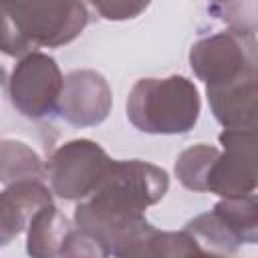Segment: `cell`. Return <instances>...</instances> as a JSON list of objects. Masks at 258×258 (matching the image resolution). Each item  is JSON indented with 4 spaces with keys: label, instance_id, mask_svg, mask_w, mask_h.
I'll return each instance as SVG.
<instances>
[{
    "label": "cell",
    "instance_id": "cell-11",
    "mask_svg": "<svg viewBox=\"0 0 258 258\" xmlns=\"http://www.w3.org/2000/svg\"><path fill=\"white\" fill-rule=\"evenodd\" d=\"M52 204V189L44 181H18L6 185L0 194V220H2V244H10L24 228H28L32 216Z\"/></svg>",
    "mask_w": 258,
    "mask_h": 258
},
{
    "label": "cell",
    "instance_id": "cell-1",
    "mask_svg": "<svg viewBox=\"0 0 258 258\" xmlns=\"http://www.w3.org/2000/svg\"><path fill=\"white\" fill-rule=\"evenodd\" d=\"M167 189L165 169L141 159H113L97 191L75 208V226L101 238L115 256L151 226L143 212Z\"/></svg>",
    "mask_w": 258,
    "mask_h": 258
},
{
    "label": "cell",
    "instance_id": "cell-14",
    "mask_svg": "<svg viewBox=\"0 0 258 258\" xmlns=\"http://www.w3.org/2000/svg\"><path fill=\"white\" fill-rule=\"evenodd\" d=\"M218 157V147L208 143H196L177 155L173 167L175 177L189 191H208V177Z\"/></svg>",
    "mask_w": 258,
    "mask_h": 258
},
{
    "label": "cell",
    "instance_id": "cell-2",
    "mask_svg": "<svg viewBox=\"0 0 258 258\" xmlns=\"http://www.w3.org/2000/svg\"><path fill=\"white\" fill-rule=\"evenodd\" d=\"M89 24V8L77 0L2 4V52L18 60L38 46L73 42Z\"/></svg>",
    "mask_w": 258,
    "mask_h": 258
},
{
    "label": "cell",
    "instance_id": "cell-7",
    "mask_svg": "<svg viewBox=\"0 0 258 258\" xmlns=\"http://www.w3.org/2000/svg\"><path fill=\"white\" fill-rule=\"evenodd\" d=\"M6 87L10 103L20 115L44 119L58 111L64 77L52 56L36 50L14 64Z\"/></svg>",
    "mask_w": 258,
    "mask_h": 258
},
{
    "label": "cell",
    "instance_id": "cell-15",
    "mask_svg": "<svg viewBox=\"0 0 258 258\" xmlns=\"http://www.w3.org/2000/svg\"><path fill=\"white\" fill-rule=\"evenodd\" d=\"M208 10L224 20L228 28L250 34L258 30V2H216L210 4Z\"/></svg>",
    "mask_w": 258,
    "mask_h": 258
},
{
    "label": "cell",
    "instance_id": "cell-8",
    "mask_svg": "<svg viewBox=\"0 0 258 258\" xmlns=\"http://www.w3.org/2000/svg\"><path fill=\"white\" fill-rule=\"evenodd\" d=\"M113 105L107 79L91 69H77L64 75V87L58 101V115L75 127H95L103 123Z\"/></svg>",
    "mask_w": 258,
    "mask_h": 258
},
{
    "label": "cell",
    "instance_id": "cell-16",
    "mask_svg": "<svg viewBox=\"0 0 258 258\" xmlns=\"http://www.w3.org/2000/svg\"><path fill=\"white\" fill-rule=\"evenodd\" d=\"M109 256L111 250L107 248V244L95 234L81 228H73L69 232L58 254V258H109Z\"/></svg>",
    "mask_w": 258,
    "mask_h": 258
},
{
    "label": "cell",
    "instance_id": "cell-3",
    "mask_svg": "<svg viewBox=\"0 0 258 258\" xmlns=\"http://www.w3.org/2000/svg\"><path fill=\"white\" fill-rule=\"evenodd\" d=\"M202 99L194 81L181 75L139 79L127 95V119L141 133L179 135L194 129Z\"/></svg>",
    "mask_w": 258,
    "mask_h": 258
},
{
    "label": "cell",
    "instance_id": "cell-10",
    "mask_svg": "<svg viewBox=\"0 0 258 258\" xmlns=\"http://www.w3.org/2000/svg\"><path fill=\"white\" fill-rule=\"evenodd\" d=\"M210 109L224 129L258 125V77L240 79L220 87H206Z\"/></svg>",
    "mask_w": 258,
    "mask_h": 258
},
{
    "label": "cell",
    "instance_id": "cell-9",
    "mask_svg": "<svg viewBox=\"0 0 258 258\" xmlns=\"http://www.w3.org/2000/svg\"><path fill=\"white\" fill-rule=\"evenodd\" d=\"M115 258H228L206 248L194 234L183 230H157L149 226L143 234L121 248Z\"/></svg>",
    "mask_w": 258,
    "mask_h": 258
},
{
    "label": "cell",
    "instance_id": "cell-5",
    "mask_svg": "<svg viewBox=\"0 0 258 258\" xmlns=\"http://www.w3.org/2000/svg\"><path fill=\"white\" fill-rule=\"evenodd\" d=\"M113 159L93 139H71L58 145L46 159V175L54 196L62 200H87L105 179Z\"/></svg>",
    "mask_w": 258,
    "mask_h": 258
},
{
    "label": "cell",
    "instance_id": "cell-13",
    "mask_svg": "<svg viewBox=\"0 0 258 258\" xmlns=\"http://www.w3.org/2000/svg\"><path fill=\"white\" fill-rule=\"evenodd\" d=\"M0 179L6 185L18 181H44L46 163L26 143L14 139H2L0 143Z\"/></svg>",
    "mask_w": 258,
    "mask_h": 258
},
{
    "label": "cell",
    "instance_id": "cell-4",
    "mask_svg": "<svg viewBox=\"0 0 258 258\" xmlns=\"http://www.w3.org/2000/svg\"><path fill=\"white\" fill-rule=\"evenodd\" d=\"M189 67L206 87L258 77V38L234 28L204 36L189 48Z\"/></svg>",
    "mask_w": 258,
    "mask_h": 258
},
{
    "label": "cell",
    "instance_id": "cell-17",
    "mask_svg": "<svg viewBox=\"0 0 258 258\" xmlns=\"http://www.w3.org/2000/svg\"><path fill=\"white\" fill-rule=\"evenodd\" d=\"M149 4L147 2H93V8L107 20H127L139 16Z\"/></svg>",
    "mask_w": 258,
    "mask_h": 258
},
{
    "label": "cell",
    "instance_id": "cell-12",
    "mask_svg": "<svg viewBox=\"0 0 258 258\" xmlns=\"http://www.w3.org/2000/svg\"><path fill=\"white\" fill-rule=\"evenodd\" d=\"M71 230L69 220L54 204L40 208L26 228V254L30 258H58Z\"/></svg>",
    "mask_w": 258,
    "mask_h": 258
},
{
    "label": "cell",
    "instance_id": "cell-6",
    "mask_svg": "<svg viewBox=\"0 0 258 258\" xmlns=\"http://www.w3.org/2000/svg\"><path fill=\"white\" fill-rule=\"evenodd\" d=\"M206 248L218 254H234L242 244H258V194L222 198L212 212L185 224Z\"/></svg>",
    "mask_w": 258,
    "mask_h": 258
}]
</instances>
